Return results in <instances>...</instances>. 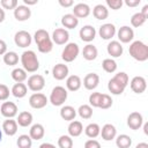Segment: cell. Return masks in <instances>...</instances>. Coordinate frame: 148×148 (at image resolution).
Masks as SVG:
<instances>
[{"instance_id":"1","label":"cell","mask_w":148,"mask_h":148,"mask_svg":"<svg viewBox=\"0 0 148 148\" xmlns=\"http://www.w3.org/2000/svg\"><path fill=\"white\" fill-rule=\"evenodd\" d=\"M130 56L138 61H146L148 59V46L141 40H134L128 47Z\"/></svg>"},{"instance_id":"2","label":"cell","mask_w":148,"mask_h":148,"mask_svg":"<svg viewBox=\"0 0 148 148\" xmlns=\"http://www.w3.org/2000/svg\"><path fill=\"white\" fill-rule=\"evenodd\" d=\"M21 64L22 67L27 71V73H35L39 68V61L36 53L31 50L24 51L21 56Z\"/></svg>"},{"instance_id":"3","label":"cell","mask_w":148,"mask_h":148,"mask_svg":"<svg viewBox=\"0 0 148 148\" xmlns=\"http://www.w3.org/2000/svg\"><path fill=\"white\" fill-rule=\"evenodd\" d=\"M66 99H67V90L64 87L57 86L52 89L50 95V102L52 105L60 106L66 102Z\"/></svg>"},{"instance_id":"4","label":"cell","mask_w":148,"mask_h":148,"mask_svg":"<svg viewBox=\"0 0 148 148\" xmlns=\"http://www.w3.org/2000/svg\"><path fill=\"white\" fill-rule=\"evenodd\" d=\"M80 53V47L76 43H67L65 49L62 50L61 58L65 62H72L76 59Z\"/></svg>"},{"instance_id":"5","label":"cell","mask_w":148,"mask_h":148,"mask_svg":"<svg viewBox=\"0 0 148 148\" xmlns=\"http://www.w3.org/2000/svg\"><path fill=\"white\" fill-rule=\"evenodd\" d=\"M31 91H40L45 87V79L40 74H34L28 77V86Z\"/></svg>"},{"instance_id":"6","label":"cell","mask_w":148,"mask_h":148,"mask_svg":"<svg viewBox=\"0 0 148 148\" xmlns=\"http://www.w3.org/2000/svg\"><path fill=\"white\" fill-rule=\"evenodd\" d=\"M47 97L42 92H35L29 97V105L32 109H43L47 104Z\"/></svg>"},{"instance_id":"7","label":"cell","mask_w":148,"mask_h":148,"mask_svg":"<svg viewBox=\"0 0 148 148\" xmlns=\"http://www.w3.org/2000/svg\"><path fill=\"white\" fill-rule=\"evenodd\" d=\"M31 35L25 30H20L14 36V42L18 47H28L31 44Z\"/></svg>"},{"instance_id":"8","label":"cell","mask_w":148,"mask_h":148,"mask_svg":"<svg viewBox=\"0 0 148 148\" xmlns=\"http://www.w3.org/2000/svg\"><path fill=\"white\" fill-rule=\"evenodd\" d=\"M52 42L58 44V45H65L67 44L69 39V34L65 28H57L52 32Z\"/></svg>"},{"instance_id":"9","label":"cell","mask_w":148,"mask_h":148,"mask_svg":"<svg viewBox=\"0 0 148 148\" xmlns=\"http://www.w3.org/2000/svg\"><path fill=\"white\" fill-rule=\"evenodd\" d=\"M142 124H143V117H142V114L140 112L134 111V112L128 114V117H127V126L131 130L136 131L142 126Z\"/></svg>"},{"instance_id":"10","label":"cell","mask_w":148,"mask_h":148,"mask_svg":"<svg viewBox=\"0 0 148 148\" xmlns=\"http://www.w3.org/2000/svg\"><path fill=\"white\" fill-rule=\"evenodd\" d=\"M17 105L14 102H3L0 106V112L5 118H13L17 114Z\"/></svg>"},{"instance_id":"11","label":"cell","mask_w":148,"mask_h":148,"mask_svg":"<svg viewBox=\"0 0 148 148\" xmlns=\"http://www.w3.org/2000/svg\"><path fill=\"white\" fill-rule=\"evenodd\" d=\"M116 27L114 24L112 23H104L99 27L98 29V35L102 39H105V40H109L111 39L114 35H116Z\"/></svg>"},{"instance_id":"12","label":"cell","mask_w":148,"mask_h":148,"mask_svg":"<svg viewBox=\"0 0 148 148\" xmlns=\"http://www.w3.org/2000/svg\"><path fill=\"white\" fill-rule=\"evenodd\" d=\"M30 16H31V9L27 5H21V6L17 5L16 8L14 9V17L20 22L27 21L28 18H30Z\"/></svg>"},{"instance_id":"13","label":"cell","mask_w":148,"mask_h":148,"mask_svg":"<svg viewBox=\"0 0 148 148\" xmlns=\"http://www.w3.org/2000/svg\"><path fill=\"white\" fill-rule=\"evenodd\" d=\"M117 36L121 43H130L134 38V31L132 28H130L127 25H123L117 31Z\"/></svg>"},{"instance_id":"14","label":"cell","mask_w":148,"mask_h":148,"mask_svg":"<svg viewBox=\"0 0 148 148\" xmlns=\"http://www.w3.org/2000/svg\"><path fill=\"white\" fill-rule=\"evenodd\" d=\"M130 86H131V89L135 94H142L147 88V82L143 76H134L131 80Z\"/></svg>"},{"instance_id":"15","label":"cell","mask_w":148,"mask_h":148,"mask_svg":"<svg viewBox=\"0 0 148 148\" xmlns=\"http://www.w3.org/2000/svg\"><path fill=\"white\" fill-rule=\"evenodd\" d=\"M79 35H80V38H81L83 42L89 43V42H91V40L95 39L96 30H95V28H94L92 25L87 24V25H83V27L80 29Z\"/></svg>"},{"instance_id":"16","label":"cell","mask_w":148,"mask_h":148,"mask_svg":"<svg viewBox=\"0 0 148 148\" xmlns=\"http://www.w3.org/2000/svg\"><path fill=\"white\" fill-rule=\"evenodd\" d=\"M68 72H69V69H68L67 65H65V64H57L52 68V75L58 81L65 80L68 76Z\"/></svg>"},{"instance_id":"17","label":"cell","mask_w":148,"mask_h":148,"mask_svg":"<svg viewBox=\"0 0 148 148\" xmlns=\"http://www.w3.org/2000/svg\"><path fill=\"white\" fill-rule=\"evenodd\" d=\"M106 51H108L109 56H111L112 58H118L123 54L124 49H123V45L120 44V42L111 40L106 46Z\"/></svg>"},{"instance_id":"18","label":"cell","mask_w":148,"mask_h":148,"mask_svg":"<svg viewBox=\"0 0 148 148\" xmlns=\"http://www.w3.org/2000/svg\"><path fill=\"white\" fill-rule=\"evenodd\" d=\"M99 83V76L96 73H89L83 79V86L87 90H94Z\"/></svg>"},{"instance_id":"19","label":"cell","mask_w":148,"mask_h":148,"mask_svg":"<svg viewBox=\"0 0 148 148\" xmlns=\"http://www.w3.org/2000/svg\"><path fill=\"white\" fill-rule=\"evenodd\" d=\"M99 134H101V136H102L103 140H105V141H111V140H113V139L116 138V135H117V130H116V127H114L112 124H105V125L102 127Z\"/></svg>"},{"instance_id":"20","label":"cell","mask_w":148,"mask_h":148,"mask_svg":"<svg viewBox=\"0 0 148 148\" xmlns=\"http://www.w3.org/2000/svg\"><path fill=\"white\" fill-rule=\"evenodd\" d=\"M77 18H84V17H88L89 14H90V7L87 5V3H83V2H80V3H76L73 8V13Z\"/></svg>"},{"instance_id":"21","label":"cell","mask_w":148,"mask_h":148,"mask_svg":"<svg viewBox=\"0 0 148 148\" xmlns=\"http://www.w3.org/2000/svg\"><path fill=\"white\" fill-rule=\"evenodd\" d=\"M2 131L5 132V134L9 136L15 135L17 132V121L13 118H7L2 124Z\"/></svg>"},{"instance_id":"22","label":"cell","mask_w":148,"mask_h":148,"mask_svg":"<svg viewBox=\"0 0 148 148\" xmlns=\"http://www.w3.org/2000/svg\"><path fill=\"white\" fill-rule=\"evenodd\" d=\"M82 86V81L77 75H69L66 79V88L69 91H77Z\"/></svg>"},{"instance_id":"23","label":"cell","mask_w":148,"mask_h":148,"mask_svg":"<svg viewBox=\"0 0 148 148\" xmlns=\"http://www.w3.org/2000/svg\"><path fill=\"white\" fill-rule=\"evenodd\" d=\"M67 131H68V134H69L72 138H76V136L81 135V133L83 132V125H82L81 121L73 119V120H71Z\"/></svg>"},{"instance_id":"24","label":"cell","mask_w":148,"mask_h":148,"mask_svg":"<svg viewBox=\"0 0 148 148\" xmlns=\"http://www.w3.org/2000/svg\"><path fill=\"white\" fill-rule=\"evenodd\" d=\"M61 24L64 25V28L74 29L79 24V18L74 14H65L61 17Z\"/></svg>"},{"instance_id":"25","label":"cell","mask_w":148,"mask_h":148,"mask_svg":"<svg viewBox=\"0 0 148 148\" xmlns=\"http://www.w3.org/2000/svg\"><path fill=\"white\" fill-rule=\"evenodd\" d=\"M10 92L13 94L14 97L16 98H23L27 92H28V87L27 84H24L23 82H16L13 87H12V90Z\"/></svg>"},{"instance_id":"26","label":"cell","mask_w":148,"mask_h":148,"mask_svg":"<svg viewBox=\"0 0 148 148\" xmlns=\"http://www.w3.org/2000/svg\"><path fill=\"white\" fill-rule=\"evenodd\" d=\"M45 134V130H44V126L42 124H34L31 127H30V131H29V135L32 140H40L43 139Z\"/></svg>"},{"instance_id":"27","label":"cell","mask_w":148,"mask_h":148,"mask_svg":"<svg viewBox=\"0 0 148 148\" xmlns=\"http://www.w3.org/2000/svg\"><path fill=\"white\" fill-rule=\"evenodd\" d=\"M97 54H98V51H97V47L94 46L92 44H87L83 50H82V56L86 60L88 61H91V60H95L97 58Z\"/></svg>"},{"instance_id":"28","label":"cell","mask_w":148,"mask_h":148,"mask_svg":"<svg viewBox=\"0 0 148 148\" xmlns=\"http://www.w3.org/2000/svg\"><path fill=\"white\" fill-rule=\"evenodd\" d=\"M60 117L66 121H71V120L75 119L76 110L72 105H65L60 109Z\"/></svg>"},{"instance_id":"29","label":"cell","mask_w":148,"mask_h":148,"mask_svg":"<svg viewBox=\"0 0 148 148\" xmlns=\"http://www.w3.org/2000/svg\"><path fill=\"white\" fill-rule=\"evenodd\" d=\"M92 15L97 20H105L108 18L109 16V9L106 6L99 3V5H96L94 8H92Z\"/></svg>"},{"instance_id":"30","label":"cell","mask_w":148,"mask_h":148,"mask_svg":"<svg viewBox=\"0 0 148 148\" xmlns=\"http://www.w3.org/2000/svg\"><path fill=\"white\" fill-rule=\"evenodd\" d=\"M17 125L21 127H28L32 123V114L28 111H22L18 113V117L16 119Z\"/></svg>"},{"instance_id":"31","label":"cell","mask_w":148,"mask_h":148,"mask_svg":"<svg viewBox=\"0 0 148 148\" xmlns=\"http://www.w3.org/2000/svg\"><path fill=\"white\" fill-rule=\"evenodd\" d=\"M36 44H37V49H38V51L40 53H49L53 49V42H52L50 36L44 38V39H42L40 42H38Z\"/></svg>"},{"instance_id":"32","label":"cell","mask_w":148,"mask_h":148,"mask_svg":"<svg viewBox=\"0 0 148 148\" xmlns=\"http://www.w3.org/2000/svg\"><path fill=\"white\" fill-rule=\"evenodd\" d=\"M99 132H101V127H99V125L96 124V123H91V124L87 125L86 128H84L86 135H87L88 138H90V139L97 138V136L99 135Z\"/></svg>"},{"instance_id":"33","label":"cell","mask_w":148,"mask_h":148,"mask_svg":"<svg viewBox=\"0 0 148 148\" xmlns=\"http://www.w3.org/2000/svg\"><path fill=\"white\" fill-rule=\"evenodd\" d=\"M108 89H109V91L111 92V94H113V95H121L123 92H124V90H125V87H123L119 82H117L113 77L109 81V83H108Z\"/></svg>"},{"instance_id":"34","label":"cell","mask_w":148,"mask_h":148,"mask_svg":"<svg viewBox=\"0 0 148 148\" xmlns=\"http://www.w3.org/2000/svg\"><path fill=\"white\" fill-rule=\"evenodd\" d=\"M12 79L15 81V82H24L27 79H28V75H27V71L24 68H14L12 71Z\"/></svg>"},{"instance_id":"35","label":"cell","mask_w":148,"mask_h":148,"mask_svg":"<svg viewBox=\"0 0 148 148\" xmlns=\"http://www.w3.org/2000/svg\"><path fill=\"white\" fill-rule=\"evenodd\" d=\"M3 62L7 66H15V65H17V62H18V54L16 52H14V51L6 52L3 54Z\"/></svg>"},{"instance_id":"36","label":"cell","mask_w":148,"mask_h":148,"mask_svg":"<svg viewBox=\"0 0 148 148\" xmlns=\"http://www.w3.org/2000/svg\"><path fill=\"white\" fill-rule=\"evenodd\" d=\"M116 145L119 148H128L132 146V139L127 134H120L116 139Z\"/></svg>"},{"instance_id":"37","label":"cell","mask_w":148,"mask_h":148,"mask_svg":"<svg viewBox=\"0 0 148 148\" xmlns=\"http://www.w3.org/2000/svg\"><path fill=\"white\" fill-rule=\"evenodd\" d=\"M77 113L82 119H90L92 117V106L89 104H83L79 108Z\"/></svg>"},{"instance_id":"38","label":"cell","mask_w":148,"mask_h":148,"mask_svg":"<svg viewBox=\"0 0 148 148\" xmlns=\"http://www.w3.org/2000/svg\"><path fill=\"white\" fill-rule=\"evenodd\" d=\"M102 67L106 73H113L117 71V62L112 58H106L102 61Z\"/></svg>"},{"instance_id":"39","label":"cell","mask_w":148,"mask_h":148,"mask_svg":"<svg viewBox=\"0 0 148 148\" xmlns=\"http://www.w3.org/2000/svg\"><path fill=\"white\" fill-rule=\"evenodd\" d=\"M146 20H147V16H145L143 14H141L139 12V13H135V14L132 15V17H131V24L134 28H139V27H141L146 22Z\"/></svg>"},{"instance_id":"40","label":"cell","mask_w":148,"mask_h":148,"mask_svg":"<svg viewBox=\"0 0 148 148\" xmlns=\"http://www.w3.org/2000/svg\"><path fill=\"white\" fill-rule=\"evenodd\" d=\"M16 143L20 148H30L32 146V139L28 134H22L18 136Z\"/></svg>"},{"instance_id":"41","label":"cell","mask_w":148,"mask_h":148,"mask_svg":"<svg viewBox=\"0 0 148 148\" xmlns=\"http://www.w3.org/2000/svg\"><path fill=\"white\" fill-rule=\"evenodd\" d=\"M112 103H113V101H112L111 96H109L108 94H102L101 99H99L98 108H101V109H104V110H105V109L111 108V106H112Z\"/></svg>"},{"instance_id":"42","label":"cell","mask_w":148,"mask_h":148,"mask_svg":"<svg viewBox=\"0 0 148 148\" xmlns=\"http://www.w3.org/2000/svg\"><path fill=\"white\" fill-rule=\"evenodd\" d=\"M58 146L60 148H72L73 147V140L71 135H61L58 139Z\"/></svg>"},{"instance_id":"43","label":"cell","mask_w":148,"mask_h":148,"mask_svg":"<svg viewBox=\"0 0 148 148\" xmlns=\"http://www.w3.org/2000/svg\"><path fill=\"white\" fill-rule=\"evenodd\" d=\"M113 79L117 81V82H119L123 87H127V84H128V75L125 73V72H119V73H117L114 76H113Z\"/></svg>"},{"instance_id":"44","label":"cell","mask_w":148,"mask_h":148,"mask_svg":"<svg viewBox=\"0 0 148 148\" xmlns=\"http://www.w3.org/2000/svg\"><path fill=\"white\" fill-rule=\"evenodd\" d=\"M101 96H102L101 92H91L89 96V105H91L92 108H98Z\"/></svg>"},{"instance_id":"45","label":"cell","mask_w":148,"mask_h":148,"mask_svg":"<svg viewBox=\"0 0 148 148\" xmlns=\"http://www.w3.org/2000/svg\"><path fill=\"white\" fill-rule=\"evenodd\" d=\"M1 2V7L3 9H8V10H14L17 6V0H0Z\"/></svg>"},{"instance_id":"46","label":"cell","mask_w":148,"mask_h":148,"mask_svg":"<svg viewBox=\"0 0 148 148\" xmlns=\"http://www.w3.org/2000/svg\"><path fill=\"white\" fill-rule=\"evenodd\" d=\"M105 2L108 5V7L111 8V9H113V10L120 9L123 7V3H124L123 0H105Z\"/></svg>"},{"instance_id":"47","label":"cell","mask_w":148,"mask_h":148,"mask_svg":"<svg viewBox=\"0 0 148 148\" xmlns=\"http://www.w3.org/2000/svg\"><path fill=\"white\" fill-rule=\"evenodd\" d=\"M9 95H10L9 88L6 84L0 83V101H7Z\"/></svg>"},{"instance_id":"48","label":"cell","mask_w":148,"mask_h":148,"mask_svg":"<svg viewBox=\"0 0 148 148\" xmlns=\"http://www.w3.org/2000/svg\"><path fill=\"white\" fill-rule=\"evenodd\" d=\"M84 147L86 148H99L101 145L98 141H96L95 139H89L88 141L84 142Z\"/></svg>"},{"instance_id":"49","label":"cell","mask_w":148,"mask_h":148,"mask_svg":"<svg viewBox=\"0 0 148 148\" xmlns=\"http://www.w3.org/2000/svg\"><path fill=\"white\" fill-rule=\"evenodd\" d=\"M58 2H59V5H60L61 7H64V8H69V7L73 6L74 0H58Z\"/></svg>"},{"instance_id":"50","label":"cell","mask_w":148,"mask_h":148,"mask_svg":"<svg viewBox=\"0 0 148 148\" xmlns=\"http://www.w3.org/2000/svg\"><path fill=\"white\" fill-rule=\"evenodd\" d=\"M124 2H125V5L127 6V7H136V6H139V3L141 2V0H123Z\"/></svg>"},{"instance_id":"51","label":"cell","mask_w":148,"mask_h":148,"mask_svg":"<svg viewBox=\"0 0 148 148\" xmlns=\"http://www.w3.org/2000/svg\"><path fill=\"white\" fill-rule=\"evenodd\" d=\"M7 52V44L5 40L0 39V56H3Z\"/></svg>"},{"instance_id":"52","label":"cell","mask_w":148,"mask_h":148,"mask_svg":"<svg viewBox=\"0 0 148 148\" xmlns=\"http://www.w3.org/2000/svg\"><path fill=\"white\" fill-rule=\"evenodd\" d=\"M23 2L27 5V6H34L38 2V0H23Z\"/></svg>"},{"instance_id":"53","label":"cell","mask_w":148,"mask_h":148,"mask_svg":"<svg viewBox=\"0 0 148 148\" xmlns=\"http://www.w3.org/2000/svg\"><path fill=\"white\" fill-rule=\"evenodd\" d=\"M140 13L148 17V5H145V6L142 7V9H141V12H140Z\"/></svg>"},{"instance_id":"54","label":"cell","mask_w":148,"mask_h":148,"mask_svg":"<svg viewBox=\"0 0 148 148\" xmlns=\"http://www.w3.org/2000/svg\"><path fill=\"white\" fill-rule=\"evenodd\" d=\"M5 17H6V14H5V10H3V8H0V23H1V22H3V20H5Z\"/></svg>"},{"instance_id":"55","label":"cell","mask_w":148,"mask_h":148,"mask_svg":"<svg viewBox=\"0 0 148 148\" xmlns=\"http://www.w3.org/2000/svg\"><path fill=\"white\" fill-rule=\"evenodd\" d=\"M45 147L54 148V145H52V143H42V145H40V148H45Z\"/></svg>"},{"instance_id":"56","label":"cell","mask_w":148,"mask_h":148,"mask_svg":"<svg viewBox=\"0 0 148 148\" xmlns=\"http://www.w3.org/2000/svg\"><path fill=\"white\" fill-rule=\"evenodd\" d=\"M143 125V132H145V134L147 135L148 134V123H145V124H142Z\"/></svg>"},{"instance_id":"57","label":"cell","mask_w":148,"mask_h":148,"mask_svg":"<svg viewBox=\"0 0 148 148\" xmlns=\"http://www.w3.org/2000/svg\"><path fill=\"white\" fill-rule=\"evenodd\" d=\"M140 147H148V145H147V143H139V145L136 146V148H140Z\"/></svg>"},{"instance_id":"58","label":"cell","mask_w":148,"mask_h":148,"mask_svg":"<svg viewBox=\"0 0 148 148\" xmlns=\"http://www.w3.org/2000/svg\"><path fill=\"white\" fill-rule=\"evenodd\" d=\"M1 140H2V131L0 130V141H1Z\"/></svg>"}]
</instances>
